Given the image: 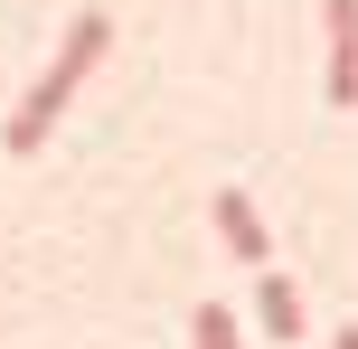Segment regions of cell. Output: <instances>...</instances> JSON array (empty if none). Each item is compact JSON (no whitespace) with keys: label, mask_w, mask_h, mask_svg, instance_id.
<instances>
[{"label":"cell","mask_w":358,"mask_h":349,"mask_svg":"<svg viewBox=\"0 0 358 349\" xmlns=\"http://www.w3.org/2000/svg\"><path fill=\"white\" fill-rule=\"evenodd\" d=\"M104 38H113V19H104V10H85V19L66 29V48H57V66L38 76V85H29V104L10 113V151H38V142H48V123L66 113V94H76V85L94 76V57H104Z\"/></svg>","instance_id":"1"},{"label":"cell","mask_w":358,"mask_h":349,"mask_svg":"<svg viewBox=\"0 0 358 349\" xmlns=\"http://www.w3.org/2000/svg\"><path fill=\"white\" fill-rule=\"evenodd\" d=\"M217 236H227V255L264 264V218H255V199H245V189H217Z\"/></svg>","instance_id":"3"},{"label":"cell","mask_w":358,"mask_h":349,"mask_svg":"<svg viewBox=\"0 0 358 349\" xmlns=\"http://www.w3.org/2000/svg\"><path fill=\"white\" fill-rule=\"evenodd\" d=\"M189 331H198V349H245V340H236V312H227V302H198V321H189Z\"/></svg>","instance_id":"5"},{"label":"cell","mask_w":358,"mask_h":349,"mask_svg":"<svg viewBox=\"0 0 358 349\" xmlns=\"http://www.w3.org/2000/svg\"><path fill=\"white\" fill-rule=\"evenodd\" d=\"M255 321H264L273 340H302V293H292V274H255Z\"/></svg>","instance_id":"4"},{"label":"cell","mask_w":358,"mask_h":349,"mask_svg":"<svg viewBox=\"0 0 358 349\" xmlns=\"http://www.w3.org/2000/svg\"><path fill=\"white\" fill-rule=\"evenodd\" d=\"M340 349H358V331H340Z\"/></svg>","instance_id":"6"},{"label":"cell","mask_w":358,"mask_h":349,"mask_svg":"<svg viewBox=\"0 0 358 349\" xmlns=\"http://www.w3.org/2000/svg\"><path fill=\"white\" fill-rule=\"evenodd\" d=\"M330 104H358V0H330Z\"/></svg>","instance_id":"2"}]
</instances>
